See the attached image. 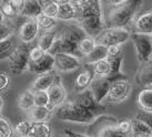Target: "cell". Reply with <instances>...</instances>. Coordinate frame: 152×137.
I'll list each match as a JSON object with an SVG mask.
<instances>
[{
    "instance_id": "obj_30",
    "label": "cell",
    "mask_w": 152,
    "mask_h": 137,
    "mask_svg": "<svg viewBox=\"0 0 152 137\" xmlns=\"http://www.w3.org/2000/svg\"><path fill=\"white\" fill-rule=\"evenodd\" d=\"M97 44L96 42V39L93 37H90V36H86L78 44V49H79V52H80L81 58L83 59L85 57H87L91 51L94 49V46Z\"/></svg>"
},
{
    "instance_id": "obj_40",
    "label": "cell",
    "mask_w": 152,
    "mask_h": 137,
    "mask_svg": "<svg viewBox=\"0 0 152 137\" xmlns=\"http://www.w3.org/2000/svg\"><path fill=\"white\" fill-rule=\"evenodd\" d=\"M137 120L143 122L145 125H148L149 127L152 129V112H147V111H141L138 113V115L135 116Z\"/></svg>"
},
{
    "instance_id": "obj_20",
    "label": "cell",
    "mask_w": 152,
    "mask_h": 137,
    "mask_svg": "<svg viewBox=\"0 0 152 137\" xmlns=\"http://www.w3.org/2000/svg\"><path fill=\"white\" fill-rule=\"evenodd\" d=\"M18 41L20 40L17 34H13L8 39L0 41V61L10 58V55L13 53V51L16 50V48L19 44Z\"/></svg>"
},
{
    "instance_id": "obj_2",
    "label": "cell",
    "mask_w": 152,
    "mask_h": 137,
    "mask_svg": "<svg viewBox=\"0 0 152 137\" xmlns=\"http://www.w3.org/2000/svg\"><path fill=\"white\" fill-rule=\"evenodd\" d=\"M78 11V23L88 36L96 38L106 29L100 0H89L88 4Z\"/></svg>"
},
{
    "instance_id": "obj_10",
    "label": "cell",
    "mask_w": 152,
    "mask_h": 137,
    "mask_svg": "<svg viewBox=\"0 0 152 137\" xmlns=\"http://www.w3.org/2000/svg\"><path fill=\"white\" fill-rule=\"evenodd\" d=\"M55 58V70L57 72H73L81 67V59L69 53H57Z\"/></svg>"
},
{
    "instance_id": "obj_15",
    "label": "cell",
    "mask_w": 152,
    "mask_h": 137,
    "mask_svg": "<svg viewBox=\"0 0 152 137\" xmlns=\"http://www.w3.org/2000/svg\"><path fill=\"white\" fill-rule=\"evenodd\" d=\"M28 70L37 75L49 73L55 70V58L50 53H46L38 61H30Z\"/></svg>"
},
{
    "instance_id": "obj_42",
    "label": "cell",
    "mask_w": 152,
    "mask_h": 137,
    "mask_svg": "<svg viewBox=\"0 0 152 137\" xmlns=\"http://www.w3.org/2000/svg\"><path fill=\"white\" fill-rule=\"evenodd\" d=\"M10 86V78L7 73L0 72V94L6 92Z\"/></svg>"
},
{
    "instance_id": "obj_47",
    "label": "cell",
    "mask_w": 152,
    "mask_h": 137,
    "mask_svg": "<svg viewBox=\"0 0 152 137\" xmlns=\"http://www.w3.org/2000/svg\"><path fill=\"white\" fill-rule=\"evenodd\" d=\"M58 4H67V2H71V0H55Z\"/></svg>"
},
{
    "instance_id": "obj_52",
    "label": "cell",
    "mask_w": 152,
    "mask_h": 137,
    "mask_svg": "<svg viewBox=\"0 0 152 137\" xmlns=\"http://www.w3.org/2000/svg\"><path fill=\"white\" fill-rule=\"evenodd\" d=\"M151 61H152V57H151Z\"/></svg>"
},
{
    "instance_id": "obj_53",
    "label": "cell",
    "mask_w": 152,
    "mask_h": 137,
    "mask_svg": "<svg viewBox=\"0 0 152 137\" xmlns=\"http://www.w3.org/2000/svg\"><path fill=\"white\" fill-rule=\"evenodd\" d=\"M151 37H152V34H151Z\"/></svg>"
},
{
    "instance_id": "obj_21",
    "label": "cell",
    "mask_w": 152,
    "mask_h": 137,
    "mask_svg": "<svg viewBox=\"0 0 152 137\" xmlns=\"http://www.w3.org/2000/svg\"><path fill=\"white\" fill-rule=\"evenodd\" d=\"M79 11L76 4L73 2L59 4V12H58V20L62 21H73L78 20Z\"/></svg>"
},
{
    "instance_id": "obj_22",
    "label": "cell",
    "mask_w": 152,
    "mask_h": 137,
    "mask_svg": "<svg viewBox=\"0 0 152 137\" xmlns=\"http://www.w3.org/2000/svg\"><path fill=\"white\" fill-rule=\"evenodd\" d=\"M108 58V46L104 44H100L97 43L94 49H93L90 53L83 58V60L86 61L87 64H91L93 65L94 63L102 61V60H106Z\"/></svg>"
},
{
    "instance_id": "obj_36",
    "label": "cell",
    "mask_w": 152,
    "mask_h": 137,
    "mask_svg": "<svg viewBox=\"0 0 152 137\" xmlns=\"http://www.w3.org/2000/svg\"><path fill=\"white\" fill-rule=\"evenodd\" d=\"M34 93V106H49L50 99L48 91H37Z\"/></svg>"
},
{
    "instance_id": "obj_43",
    "label": "cell",
    "mask_w": 152,
    "mask_h": 137,
    "mask_svg": "<svg viewBox=\"0 0 152 137\" xmlns=\"http://www.w3.org/2000/svg\"><path fill=\"white\" fill-rule=\"evenodd\" d=\"M122 52L121 46H108V58H115Z\"/></svg>"
},
{
    "instance_id": "obj_16",
    "label": "cell",
    "mask_w": 152,
    "mask_h": 137,
    "mask_svg": "<svg viewBox=\"0 0 152 137\" xmlns=\"http://www.w3.org/2000/svg\"><path fill=\"white\" fill-rule=\"evenodd\" d=\"M48 94H49V99H50V105L49 106L52 109L60 107L61 105H64L67 102L68 94L64 86L61 83V81L53 84L48 90Z\"/></svg>"
},
{
    "instance_id": "obj_37",
    "label": "cell",
    "mask_w": 152,
    "mask_h": 137,
    "mask_svg": "<svg viewBox=\"0 0 152 137\" xmlns=\"http://www.w3.org/2000/svg\"><path fill=\"white\" fill-rule=\"evenodd\" d=\"M13 128L7 118L0 116V137H13Z\"/></svg>"
},
{
    "instance_id": "obj_46",
    "label": "cell",
    "mask_w": 152,
    "mask_h": 137,
    "mask_svg": "<svg viewBox=\"0 0 152 137\" xmlns=\"http://www.w3.org/2000/svg\"><path fill=\"white\" fill-rule=\"evenodd\" d=\"M109 2H111L112 4H114V6H119V4H121L122 2H124L126 0H108Z\"/></svg>"
},
{
    "instance_id": "obj_32",
    "label": "cell",
    "mask_w": 152,
    "mask_h": 137,
    "mask_svg": "<svg viewBox=\"0 0 152 137\" xmlns=\"http://www.w3.org/2000/svg\"><path fill=\"white\" fill-rule=\"evenodd\" d=\"M36 20L38 22L40 30H42L43 32H45V31H51V30H53V28L57 25V20H58V19L48 17L46 14L41 13L40 16L37 17Z\"/></svg>"
},
{
    "instance_id": "obj_3",
    "label": "cell",
    "mask_w": 152,
    "mask_h": 137,
    "mask_svg": "<svg viewBox=\"0 0 152 137\" xmlns=\"http://www.w3.org/2000/svg\"><path fill=\"white\" fill-rule=\"evenodd\" d=\"M143 0H126L109 14V25L112 28H126L133 21L137 12L140 10Z\"/></svg>"
},
{
    "instance_id": "obj_54",
    "label": "cell",
    "mask_w": 152,
    "mask_h": 137,
    "mask_svg": "<svg viewBox=\"0 0 152 137\" xmlns=\"http://www.w3.org/2000/svg\"><path fill=\"white\" fill-rule=\"evenodd\" d=\"M64 137H67V136H64Z\"/></svg>"
},
{
    "instance_id": "obj_17",
    "label": "cell",
    "mask_w": 152,
    "mask_h": 137,
    "mask_svg": "<svg viewBox=\"0 0 152 137\" xmlns=\"http://www.w3.org/2000/svg\"><path fill=\"white\" fill-rule=\"evenodd\" d=\"M93 79H94V73H93L92 69H85V70L80 71L77 76L75 78L73 81V87L78 93L83 92L88 90L91 83H92Z\"/></svg>"
},
{
    "instance_id": "obj_50",
    "label": "cell",
    "mask_w": 152,
    "mask_h": 137,
    "mask_svg": "<svg viewBox=\"0 0 152 137\" xmlns=\"http://www.w3.org/2000/svg\"><path fill=\"white\" fill-rule=\"evenodd\" d=\"M6 20V17L4 16V13L0 11V22H2V21H4Z\"/></svg>"
},
{
    "instance_id": "obj_33",
    "label": "cell",
    "mask_w": 152,
    "mask_h": 137,
    "mask_svg": "<svg viewBox=\"0 0 152 137\" xmlns=\"http://www.w3.org/2000/svg\"><path fill=\"white\" fill-rule=\"evenodd\" d=\"M32 126V122L30 120H20L13 128V137H28L30 129Z\"/></svg>"
},
{
    "instance_id": "obj_1",
    "label": "cell",
    "mask_w": 152,
    "mask_h": 137,
    "mask_svg": "<svg viewBox=\"0 0 152 137\" xmlns=\"http://www.w3.org/2000/svg\"><path fill=\"white\" fill-rule=\"evenodd\" d=\"M88 34L86 33V31L81 28L79 23L64 25L60 30V32H58L57 40L49 53L52 55L57 53H69L82 59L78 49V44Z\"/></svg>"
},
{
    "instance_id": "obj_51",
    "label": "cell",
    "mask_w": 152,
    "mask_h": 137,
    "mask_svg": "<svg viewBox=\"0 0 152 137\" xmlns=\"http://www.w3.org/2000/svg\"><path fill=\"white\" fill-rule=\"evenodd\" d=\"M0 1H4V0H0Z\"/></svg>"
},
{
    "instance_id": "obj_14",
    "label": "cell",
    "mask_w": 152,
    "mask_h": 137,
    "mask_svg": "<svg viewBox=\"0 0 152 137\" xmlns=\"http://www.w3.org/2000/svg\"><path fill=\"white\" fill-rule=\"evenodd\" d=\"M60 76L57 74V71L53 70L49 73L37 75V78L34 79V83L31 84L30 90L34 92L37 91H48L53 84L57 82H60Z\"/></svg>"
},
{
    "instance_id": "obj_13",
    "label": "cell",
    "mask_w": 152,
    "mask_h": 137,
    "mask_svg": "<svg viewBox=\"0 0 152 137\" xmlns=\"http://www.w3.org/2000/svg\"><path fill=\"white\" fill-rule=\"evenodd\" d=\"M112 83H113V81L110 80L108 76L107 78H94L93 79L89 90L91 91V93L93 94L98 103L102 104V102L106 99L107 94L109 93Z\"/></svg>"
},
{
    "instance_id": "obj_31",
    "label": "cell",
    "mask_w": 152,
    "mask_h": 137,
    "mask_svg": "<svg viewBox=\"0 0 152 137\" xmlns=\"http://www.w3.org/2000/svg\"><path fill=\"white\" fill-rule=\"evenodd\" d=\"M94 78H107L111 72V65L108 60H102L92 65Z\"/></svg>"
},
{
    "instance_id": "obj_4",
    "label": "cell",
    "mask_w": 152,
    "mask_h": 137,
    "mask_svg": "<svg viewBox=\"0 0 152 137\" xmlns=\"http://www.w3.org/2000/svg\"><path fill=\"white\" fill-rule=\"evenodd\" d=\"M56 115L59 120L64 122L78 123V124H91L98 117L96 114L77 105L73 101L66 102L64 105L57 108Z\"/></svg>"
},
{
    "instance_id": "obj_8",
    "label": "cell",
    "mask_w": 152,
    "mask_h": 137,
    "mask_svg": "<svg viewBox=\"0 0 152 137\" xmlns=\"http://www.w3.org/2000/svg\"><path fill=\"white\" fill-rule=\"evenodd\" d=\"M131 83L128 80H119L112 83L109 93L107 94L104 101L102 102L103 105H117L124 102L130 96Z\"/></svg>"
},
{
    "instance_id": "obj_6",
    "label": "cell",
    "mask_w": 152,
    "mask_h": 137,
    "mask_svg": "<svg viewBox=\"0 0 152 137\" xmlns=\"http://www.w3.org/2000/svg\"><path fill=\"white\" fill-rule=\"evenodd\" d=\"M30 63V46L29 44L19 43L16 50L9 58V69L15 75L22 74L28 70Z\"/></svg>"
},
{
    "instance_id": "obj_49",
    "label": "cell",
    "mask_w": 152,
    "mask_h": 137,
    "mask_svg": "<svg viewBox=\"0 0 152 137\" xmlns=\"http://www.w3.org/2000/svg\"><path fill=\"white\" fill-rule=\"evenodd\" d=\"M131 137H152V135H131Z\"/></svg>"
},
{
    "instance_id": "obj_12",
    "label": "cell",
    "mask_w": 152,
    "mask_h": 137,
    "mask_svg": "<svg viewBox=\"0 0 152 137\" xmlns=\"http://www.w3.org/2000/svg\"><path fill=\"white\" fill-rule=\"evenodd\" d=\"M39 32H40V28L37 20L27 18L18 30L17 36L21 43L30 44L36 38L39 37Z\"/></svg>"
},
{
    "instance_id": "obj_25",
    "label": "cell",
    "mask_w": 152,
    "mask_h": 137,
    "mask_svg": "<svg viewBox=\"0 0 152 137\" xmlns=\"http://www.w3.org/2000/svg\"><path fill=\"white\" fill-rule=\"evenodd\" d=\"M41 13H42V9L38 0H26L20 11V14H22L23 17L31 18V19H37V17Z\"/></svg>"
},
{
    "instance_id": "obj_11",
    "label": "cell",
    "mask_w": 152,
    "mask_h": 137,
    "mask_svg": "<svg viewBox=\"0 0 152 137\" xmlns=\"http://www.w3.org/2000/svg\"><path fill=\"white\" fill-rule=\"evenodd\" d=\"M73 102L77 105H79V106L83 107L85 109L89 111V112L96 114L97 116L101 115V113L104 111V105L98 103L97 100L94 99V96H93V94L89 88L83 92L78 93L76 99L73 100Z\"/></svg>"
},
{
    "instance_id": "obj_41",
    "label": "cell",
    "mask_w": 152,
    "mask_h": 137,
    "mask_svg": "<svg viewBox=\"0 0 152 137\" xmlns=\"http://www.w3.org/2000/svg\"><path fill=\"white\" fill-rule=\"evenodd\" d=\"M47 52L39 48L38 46H34L32 48H30V61H38L42 58L43 55L46 54Z\"/></svg>"
},
{
    "instance_id": "obj_48",
    "label": "cell",
    "mask_w": 152,
    "mask_h": 137,
    "mask_svg": "<svg viewBox=\"0 0 152 137\" xmlns=\"http://www.w3.org/2000/svg\"><path fill=\"white\" fill-rule=\"evenodd\" d=\"M2 107H4V100L0 95V114H1V111H2Z\"/></svg>"
},
{
    "instance_id": "obj_28",
    "label": "cell",
    "mask_w": 152,
    "mask_h": 137,
    "mask_svg": "<svg viewBox=\"0 0 152 137\" xmlns=\"http://www.w3.org/2000/svg\"><path fill=\"white\" fill-rule=\"evenodd\" d=\"M18 106L25 112H30L34 107V93L31 90H26L19 95Z\"/></svg>"
},
{
    "instance_id": "obj_45",
    "label": "cell",
    "mask_w": 152,
    "mask_h": 137,
    "mask_svg": "<svg viewBox=\"0 0 152 137\" xmlns=\"http://www.w3.org/2000/svg\"><path fill=\"white\" fill-rule=\"evenodd\" d=\"M64 136L67 137H92L88 134H81L78 133V132H75V130H71V129H64Z\"/></svg>"
},
{
    "instance_id": "obj_5",
    "label": "cell",
    "mask_w": 152,
    "mask_h": 137,
    "mask_svg": "<svg viewBox=\"0 0 152 137\" xmlns=\"http://www.w3.org/2000/svg\"><path fill=\"white\" fill-rule=\"evenodd\" d=\"M118 120L110 115H99L89 124L88 135L92 137H131L130 134H124L117 127Z\"/></svg>"
},
{
    "instance_id": "obj_24",
    "label": "cell",
    "mask_w": 152,
    "mask_h": 137,
    "mask_svg": "<svg viewBox=\"0 0 152 137\" xmlns=\"http://www.w3.org/2000/svg\"><path fill=\"white\" fill-rule=\"evenodd\" d=\"M138 83L142 86H152V61L142 63L137 75Z\"/></svg>"
},
{
    "instance_id": "obj_29",
    "label": "cell",
    "mask_w": 152,
    "mask_h": 137,
    "mask_svg": "<svg viewBox=\"0 0 152 137\" xmlns=\"http://www.w3.org/2000/svg\"><path fill=\"white\" fill-rule=\"evenodd\" d=\"M38 1L41 6L43 14H46L48 17L58 19L59 4H57L55 0H38Z\"/></svg>"
},
{
    "instance_id": "obj_34",
    "label": "cell",
    "mask_w": 152,
    "mask_h": 137,
    "mask_svg": "<svg viewBox=\"0 0 152 137\" xmlns=\"http://www.w3.org/2000/svg\"><path fill=\"white\" fill-rule=\"evenodd\" d=\"M131 135H152V129L145 125L141 120H132V132Z\"/></svg>"
},
{
    "instance_id": "obj_9",
    "label": "cell",
    "mask_w": 152,
    "mask_h": 137,
    "mask_svg": "<svg viewBox=\"0 0 152 137\" xmlns=\"http://www.w3.org/2000/svg\"><path fill=\"white\" fill-rule=\"evenodd\" d=\"M131 40L133 42L137 58L141 63L150 61L152 57V37L151 34L132 33Z\"/></svg>"
},
{
    "instance_id": "obj_7",
    "label": "cell",
    "mask_w": 152,
    "mask_h": 137,
    "mask_svg": "<svg viewBox=\"0 0 152 137\" xmlns=\"http://www.w3.org/2000/svg\"><path fill=\"white\" fill-rule=\"evenodd\" d=\"M97 43L104 46H122L131 39V33L126 28H106L101 33L94 38Z\"/></svg>"
},
{
    "instance_id": "obj_38",
    "label": "cell",
    "mask_w": 152,
    "mask_h": 137,
    "mask_svg": "<svg viewBox=\"0 0 152 137\" xmlns=\"http://www.w3.org/2000/svg\"><path fill=\"white\" fill-rule=\"evenodd\" d=\"M0 11L4 13L6 19H12L16 17L18 12L13 9L11 4L9 2V0H4V1H0Z\"/></svg>"
},
{
    "instance_id": "obj_18",
    "label": "cell",
    "mask_w": 152,
    "mask_h": 137,
    "mask_svg": "<svg viewBox=\"0 0 152 137\" xmlns=\"http://www.w3.org/2000/svg\"><path fill=\"white\" fill-rule=\"evenodd\" d=\"M133 30L134 33L152 34V11L143 12L135 18Z\"/></svg>"
},
{
    "instance_id": "obj_44",
    "label": "cell",
    "mask_w": 152,
    "mask_h": 137,
    "mask_svg": "<svg viewBox=\"0 0 152 137\" xmlns=\"http://www.w3.org/2000/svg\"><path fill=\"white\" fill-rule=\"evenodd\" d=\"M9 2L11 4L13 9H15L18 13H20L22 7H23V4H25V2H26V0H9Z\"/></svg>"
},
{
    "instance_id": "obj_26",
    "label": "cell",
    "mask_w": 152,
    "mask_h": 137,
    "mask_svg": "<svg viewBox=\"0 0 152 137\" xmlns=\"http://www.w3.org/2000/svg\"><path fill=\"white\" fill-rule=\"evenodd\" d=\"M137 103L141 111L152 112V87L142 88L137 97Z\"/></svg>"
},
{
    "instance_id": "obj_39",
    "label": "cell",
    "mask_w": 152,
    "mask_h": 137,
    "mask_svg": "<svg viewBox=\"0 0 152 137\" xmlns=\"http://www.w3.org/2000/svg\"><path fill=\"white\" fill-rule=\"evenodd\" d=\"M117 127L119 128V130H121L124 134H130L132 132V120H118L117 123Z\"/></svg>"
},
{
    "instance_id": "obj_23",
    "label": "cell",
    "mask_w": 152,
    "mask_h": 137,
    "mask_svg": "<svg viewBox=\"0 0 152 137\" xmlns=\"http://www.w3.org/2000/svg\"><path fill=\"white\" fill-rule=\"evenodd\" d=\"M58 37V32L55 30L51 31H45L41 34H39L38 40H37V46L39 48H41L45 52L49 53L51 50V48L53 46V43L57 40Z\"/></svg>"
},
{
    "instance_id": "obj_27",
    "label": "cell",
    "mask_w": 152,
    "mask_h": 137,
    "mask_svg": "<svg viewBox=\"0 0 152 137\" xmlns=\"http://www.w3.org/2000/svg\"><path fill=\"white\" fill-rule=\"evenodd\" d=\"M28 137H52V128L48 122L32 123Z\"/></svg>"
},
{
    "instance_id": "obj_35",
    "label": "cell",
    "mask_w": 152,
    "mask_h": 137,
    "mask_svg": "<svg viewBox=\"0 0 152 137\" xmlns=\"http://www.w3.org/2000/svg\"><path fill=\"white\" fill-rule=\"evenodd\" d=\"M13 34H16L15 28L9 19H6L4 21L0 22V41L8 39Z\"/></svg>"
},
{
    "instance_id": "obj_19",
    "label": "cell",
    "mask_w": 152,
    "mask_h": 137,
    "mask_svg": "<svg viewBox=\"0 0 152 137\" xmlns=\"http://www.w3.org/2000/svg\"><path fill=\"white\" fill-rule=\"evenodd\" d=\"M53 111L50 106H34L29 112V120L32 123H46L51 118Z\"/></svg>"
}]
</instances>
